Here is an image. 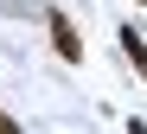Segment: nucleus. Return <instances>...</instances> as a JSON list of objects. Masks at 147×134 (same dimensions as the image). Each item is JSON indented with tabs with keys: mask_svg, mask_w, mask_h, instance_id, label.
<instances>
[{
	"mask_svg": "<svg viewBox=\"0 0 147 134\" xmlns=\"http://www.w3.org/2000/svg\"><path fill=\"white\" fill-rule=\"evenodd\" d=\"M45 32H51V51H58L64 64H83V32L70 26V13H64V7L45 13Z\"/></svg>",
	"mask_w": 147,
	"mask_h": 134,
	"instance_id": "1",
	"label": "nucleus"
},
{
	"mask_svg": "<svg viewBox=\"0 0 147 134\" xmlns=\"http://www.w3.org/2000/svg\"><path fill=\"white\" fill-rule=\"evenodd\" d=\"M115 45H121V58L134 64V77H141V83H147V38L134 32V26H121V32H115Z\"/></svg>",
	"mask_w": 147,
	"mask_h": 134,
	"instance_id": "2",
	"label": "nucleus"
},
{
	"mask_svg": "<svg viewBox=\"0 0 147 134\" xmlns=\"http://www.w3.org/2000/svg\"><path fill=\"white\" fill-rule=\"evenodd\" d=\"M13 128H19V121H13V115H7V109H0V134H13Z\"/></svg>",
	"mask_w": 147,
	"mask_h": 134,
	"instance_id": "3",
	"label": "nucleus"
},
{
	"mask_svg": "<svg viewBox=\"0 0 147 134\" xmlns=\"http://www.w3.org/2000/svg\"><path fill=\"white\" fill-rule=\"evenodd\" d=\"M141 7H147V0H141Z\"/></svg>",
	"mask_w": 147,
	"mask_h": 134,
	"instance_id": "4",
	"label": "nucleus"
}]
</instances>
